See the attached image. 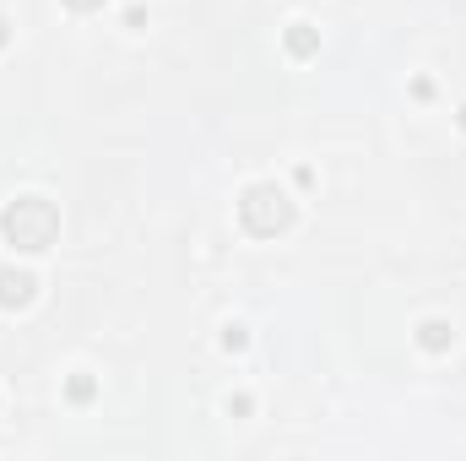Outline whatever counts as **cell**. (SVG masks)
<instances>
[{"label":"cell","mask_w":466,"mask_h":461,"mask_svg":"<svg viewBox=\"0 0 466 461\" xmlns=\"http://www.w3.org/2000/svg\"><path fill=\"white\" fill-rule=\"evenodd\" d=\"M293 218H299V207H293L288 190H277V185H249V190L238 196V223H244V233H255V239L288 233Z\"/></svg>","instance_id":"obj_2"},{"label":"cell","mask_w":466,"mask_h":461,"mask_svg":"<svg viewBox=\"0 0 466 461\" xmlns=\"http://www.w3.org/2000/svg\"><path fill=\"white\" fill-rule=\"evenodd\" d=\"M109 0H66V11H76V16H93V11H104Z\"/></svg>","instance_id":"obj_8"},{"label":"cell","mask_w":466,"mask_h":461,"mask_svg":"<svg viewBox=\"0 0 466 461\" xmlns=\"http://www.w3.org/2000/svg\"><path fill=\"white\" fill-rule=\"evenodd\" d=\"M38 299V277L22 266H0V310H27Z\"/></svg>","instance_id":"obj_3"},{"label":"cell","mask_w":466,"mask_h":461,"mask_svg":"<svg viewBox=\"0 0 466 461\" xmlns=\"http://www.w3.org/2000/svg\"><path fill=\"white\" fill-rule=\"evenodd\" d=\"M282 49H288L293 60H315V55H320V27H309V22H293V27L282 33Z\"/></svg>","instance_id":"obj_4"},{"label":"cell","mask_w":466,"mask_h":461,"mask_svg":"<svg viewBox=\"0 0 466 461\" xmlns=\"http://www.w3.org/2000/svg\"><path fill=\"white\" fill-rule=\"evenodd\" d=\"M5 44H11V22L0 16V49H5Z\"/></svg>","instance_id":"obj_10"},{"label":"cell","mask_w":466,"mask_h":461,"mask_svg":"<svg viewBox=\"0 0 466 461\" xmlns=\"http://www.w3.org/2000/svg\"><path fill=\"white\" fill-rule=\"evenodd\" d=\"M0 239H5L16 255H44V250L60 239V207L44 201V196H16V201L0 212Z\"/></svg>","instance_id":"obj_1"},{"label":"cell","mask_w":466,"mask_h":461,"mask_svg":"<svg viewBox=\"0 0 466 461\" xmlns=\"http://www.w3.org/2000/svg\"><path fill=\"white\" fill-rule=\"evenodd\" d=\"M456 119H461V130H466V104H461V115H456Z\"/></svg>","instance_id":"obj_11"},{"label":"cell","mask_w":466,"mask_h":461,"mask_svg":"<svg viewBox=\"0 0 466 461\" xmlns=\"http://www.w3.org/2000/svg\"><path fill=\"white\" fill-rule=\"evenodd\" d=\"M228 413H233V418H249V413H255V402H249V396H228Z\"/></svg>","instance_id":"obj_9"},{"label":"cell","mask_w":466,"mask_h":461,"mask_svg":"<svg viewBox=\"0 0 466 461\" xmlns=\"http://www.w3.org/2000/svg\"><path fill=\"white\" fill-rule=\"evenodd\" d=\"M93 396H98V380H93V374H71V380H66V402H71V407H87Z\"/></svg>","instance_id":"obj_6"},{"label":"cell","mask_w":466,"mask_h":461,"mask_svg":"<svg viewBox=\"0 0 466 461\" xmlns=\"http://www.w3.org/2000/svg\"><path fill=\"white\" fill-rule=\"evenodd\" d=\"M223 347H228V353H244V347H249V332H244L238 321H233V326H223Z\"/></svg>","instance_id":"obj_7"},{"label":"cell","mask_w":466,"mask_h":461,"mask_svg":"<svg viewBox=\"0 0 466 461\" xmlns=\"http://www.w3.org/2000/svg\"><path fill=\"white\" fill-rule=\"evenodd\" d=\"M418 347H423V353H451V347H456V326L440 321V315L423 321V326H418Z\"/></svg>","instance_id":"obj_5"}]
</instances>
